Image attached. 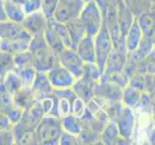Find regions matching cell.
Returning a JSON list of instances; mask_svg holds the SVG:
<instances>
[{
    "label": "cell",
    "mask_w": 155,
    "mask_h": 145,
    "mask_svg": "<svg viewBox=\"0 0 155 145\" xmlns=\"http://www.w3.org/2000/svg\"><path fill=\"white\" fill-rule=\"evenodd\" d=\"M28 50L33 58V66L37 71L47 72L58 62L57 53L46 44L44 35L32 37Z\"/></svg>",
    "instance_id": "cell-1"
},
{
    "label": "cell",
    "mask_w": 155,
    "mask_h": 145,
    "mask_svg": "<svg viewBox=\"0 0 155 145\" xmlns=\"http://www.w3.org/2000/svg\"><path fill=\"white\" fill-rule=\"evenodd\" d=\"M62 132L61 118L53 115H45L36 127L38 144L58 145Z\"/></svg>",
    "instance_id": "cell-2"
},
{
    "label": "cell",
    "mask_w": 155,
    "mask_h": 145,
    "mask_svg": "<svg viewBox=\"0 0 155 145\" xmlns=\"http://www.w3.org/2000/svg\"><path fill=\"white\" fill-rule=\"evenodd\" d=\"M78 19L85 29L86 35L94 37L102 26V16L94 0L86 2L78 16Z\"/></svg>",
    "instance_id": "cell-3"
},
{
    "label": "cell",
    "mask_w": 155,
    "mask_h": 145,
    "mask_svg": "<svg viewBox=\"0 0 155 145\" xmlns=\"http://www.w3.org/2000/svg\"><path fill=\"white\" fill-rule=\"evenodd\" d=\"M94 43L95 50V64L99 68L100 72L103 73L107 58L114 47L109 31L103 25V23L97 34L94 37Z\"/></svg>",
    "instance_id": "cell-4"
},
{
    "label": "cell",
    "mask_w": 155,
    "mask_h": 145,
    "mask_svg": "<svg viewBox=\"0 0 155 145\" xmlns=\"http://www.w3.org/2000/svg\"><path fill=\"white\" fill-rule=\"evenodd\" d=\"M31 38L32 36L22 28V26L19 25V27L12 35L0 40V50L15 55L18 52L28 50Z\"/></svg>",
    "instance_id": "cell-5"
},
{
    "label": "cell",
    "mask_w": 155,
    "mask_h": 145,
    "mask_svg": "<svg viewBox=\"0 0 155 145\" xmlns=\"http://www.w3.org/2000/svg\"><path fill=\"white\" fill-rule=\"evenodd\" d=\"M127 48L125 46L124 37L114 45L113 50L109 54L102 74H111L116 73H121L124 71L127 59Z\"/></svg>",
    "instance_id": "cell-6"
},
{
    "label": "cell",
    "mask_w": 155,
    "mask_h": 145,
    "mask_svg": "<svg viewBox=\"0 0 155 145\" xmlns=\"http://www.w3.org/2000/svg\"><path fill=\"white\" fill-rule=\"evenodd\" d=\"M85 2L83 0H59L53 19L63 23H67L78 18Z\"/></svg>",
    "instance_id": "cell-7"
},
{
    "label": "cell",
    "mask_w": 155,
    "mask_h": 145,
    "mask_svg": "<svg viewBox=\"0 0 155 145\" xmlns=\"http://www.w3.org/2000/svg\"><path fill=\"white\" fill-rule=\"evenodd\" d=\"M58 62L62 66L65 67L76 79L81 78L85 63L79 57L75 50L72 48H64V50L57 53Z\"/></svg>",
    "instance_id": "cell-8"
},
{
    "label": "cell",
    "mask_w": 155,
    "mask_h": 145,
    "mask_svg": "<svg viewBox=\"0 0 155 145\" xmlns=\"http://www.w3.org/2000/svg\"><path fill=\"white\" fill-rule=\"evenodd\" d=\"M45 73L54 89L71 88L76 80V78L59 62H57Z\"/></svg>",
    "instance_id": "cell-9"
},
{
    "label": "cell",
    "mask_w": 155,
    "mask_h": 145,
    "mask_svg": "<svg viewBox=\"0 0 155 145\" xmlns=\"http://www.w3.org/2000/svg\"><path fill=\"white\" fill-rule=\"evenodd\" d=\"M121 91L120 85L101 76L94 86V96L104 101H120Z\"/></svg>",
    "instance_id": "cell-10"
},
{
    "label": "cell",
    "mask_w": 155,
    "mask_h": 145,
    "mask_svg": "<svg viewBox=\"0 0 155 145\" xmlns=\"http://www.w3.org/2000/svg\"><path fill=\"white\" fill-rule=\"evenodd\" d=\"M47 24H48V19L41 10L26 14L24 19L20 23L22 28L27 31L32 37L44 35Z\"/></svg>",
    "instance_id": "cell-11"
},
{
    "label": "cell",
    "mask_w": 155,
    "mask_h": 145,
    "mask_svg": "<svg viewBox=\"0 0 155 145\" xmlns=\"http://www.w3.org/2000/svg\"><path fill=\"white\" fill-rule=\"evenodd\" d=\"M115 123L120 136L131 142V136L133 135V130H134L136 123V118L133 109H130V107L125 105L122 106Z\"/></svg>",
    "instance_id": "cell-12"
},
{
    "label": "cell",
    "mask_w": 155,
    "mask_h": 145,
    "mask_svg": "<svg viewBox=\"0 0 155 145\" xmlns=\"http://www.w3.org/2000/svg\"><path fill=\"white\" fill-rule=\"evenodd\" d=\"M127 84L142 92L154 93V74L136 72L128 78Z\"/></svg>",
    "instance_id": "cell-13"
},
{
    "label": "cell",
    "mask_w": 155,
    "mask_h": 145,
    "mask_svg": "<svg viewBox=\"0 0 155 145\" xmlns=\"http://www.w3.org/2000/svg\"><path fill=\"white\" fill-rule=\"evenodd\" d=\"M30 87L38 101L44 98V97L53 93V91H54V88H53L46 73L40 71H37L36 76L33 81H32Z\"/></svg>",
    "instance_id": "cell-14"
},
{
    "label": "cell",
    "mask_w": 155,
    "mask_h": 145,
    "mask_svg": "<svg viewBox=\"0 0 155 145\" xmlns=\"http://www.w3.org/2000/svg\"><path fill=\"white\" fill-rule=\"evenodd\" d=\"M98 143L114 145V144H129L131 142L120 136L119 130H117V125L114 121H109L104 126V128L100 133L98 137Z\"/></svg>",
    "instance_id": "cell-15"
},
{
    "label": "cell",
    "mask_w": 155,
    "mask_h": 145,
    "mask_svg": "<svg viewBox=\"0 0 155 145\" xmlns=\"http://www.w3.org/2000/svg\"><path fill=\"white\" fill-rule=\"evenodd\" d=\"M75 51L84 63H95V50L94 37L86 35L78 43Z\"/></svg>",
    "instance_id": "cell-16"
},
{
    "label": "cell",
    "mask_w": 155,
    "mask_h": 145,
    "mask_svg": "<svg viewBox=\"0 0 155 145\" xmlns=\"http://www.w3.org/2000/svg\"><path fill=\"white\" fill-rule=\"evenodd\" d=\"M13 102L15 106L24 111L36 104L38 100L30 86H23L13 95Z\"/></svg>",
    "instance_id": "cell-17"
},
{
    "label": "cell",
    "mask_w": 155,
    "mask_h": 145,
    "mask_svg": "<svg viewBox=\"0 0 155 145\" xmlns=\"http://www.w3.org/2000/svg\"><path fill=\"white\" fill-rule=\"evenodd\" d=\"M4 15L6 20L20 24L25 18V12L22 5L12 0H4Z\"/></svg>",
    "instance_id": "cell-18"
},
{
    "label": "cell",
    "mask_w": 155,
    "mask_h": 145,
    "mask_svg": "<svg viewBox=\"0 0 155 145\" xmlns=\"http://www.w3.org/2000/svg\"><path fill=\"white\" fill-rule=\"evenodd\" d=\"M143 38V33L142 30L140 28V26L138 24V21L136 18L133 19L131 25L128 28L126 34L124 36V41H125V46L127 48V51H134L136 50L139 45H140V42Z\"/></svg>",
    "instance_id": "cell-19"
},
{
    "label": "cell",
    "mask_w": 155,
    "mask_h": 145,
    "mask_svg": "<svg viewBox=\"0 0 155 145\" xmlns=\"http://www.w3.org/2000/svg\"><path fill=\"white\" fill-rule=\"evenodd\" d=\"M135 18L142 30L143 36L148 37V38H154V8L146 11Z\"/></svg>",
    "instance_id": "cell-20"
},
{
    "label": "cell",
    "mask_w": 155,
    "mask_h": 145,
    "mask_svg": "<svg viewBox=\"0 0 155 145\" xmlns=\"http://www.w3.org/2000/svg\"><path fill=\"white\" fill-rule=\"evenodd\" d=\"M44 116H45L44 110H42L39 102H37L36 104L29 107L28 109H26L22 112L20 120L23 121L30 128L36 129V127L38 126V124Z\"/></svg>",
    "instance_id": "cell-21"
},
{
    "label": "cell",
    "mask_w": 155,
    "mask_h": 145,
    "mask_svg": "<svg viewBox=\"0 0 155 145\" xmlns=\"http://www.w3.org/2000/svg\"><path fill=\"white\" fill-rule=\"evenodd\" d=\"M94 83L80 78L75 80L71 89L76 97L83 100L85 103H87L94 97Z\"/></svg>",
    "instance_id": "cell-22"
},
{
    "label": "cell",
    "mask_w": 155,
    "mask_h": 145,
    "mask_svg": "<svg viewBox=\"0 0 155 145\" xmlns=\"http://www.w3.org/2000/svg\"><path fill=\"white\" fill-rule=\"evenodd\" d=\"M142 93H143L142 91L127 84L126 86L122 88L121 91V98H120L121 104L133 109H137L139 103H140Z\"/></svg>",
    "instance_id": "cell-23"
},
{
    "label": "cell",
    "mask_w": 155,
    "mask_h": 145,
    "mask_svg": "<svg viewBox=\"0 0 155 145\" xmlns=\"http://www.w3.org/2000/svg\"><path fill=\"white\" fill-rule=\"evenodd\" d=\"M66 25H67L68 34L72 43V47H73V50H75L78 43L86 36V32H85V29L82 26L81 22L79 21L78 18L68 21V22L66 23Z\"/></svg>",
    "instance_id": "cell-24"
},
{
    "label": "cell",
    "mask_w": 155,
    "mask_h": 145,
    "mask_svg": "<svg viewBox=\"0 0 155 145\" xmlns=\"http://www.w3.org/2000/svg\"><path fill=\"white\" fill-rule=\"evenodd\" d=\"M44 38L46 42V44L49 46V47L53 51L56 53L61 52L64 48H66L64 46L61 38L57 34V32L53 29L52 26L48 23L46 26V28L44 32Z\"/></svg>",
    "instance_id": "cell-25"
},
{
    "label": "cell",
    "mask_w": 155,
    "mask_h": 145,
    "mask_svg": "<svg viewBox=\"0 0 155 145\" xmlns=\"http://www.w3.org/2000/svg\"><path fill=\"white\" fill-rule=\"evenodd\" d=\"M61 122L64 131L77 136H79V133H81L82 125H83L82 118L74 115L73 113H71L61 118Z\"/></svg>",
    "instance_id": "cell-26"
},
{
    "label": "cell",
    "mask_w": 155,
    "mask_h": 145,
    "mask_svg": "<svg viewBox=\"0 0 155 145\" xmlns=\"http://www.w3.org/2000/svg\"><path fill=\"white\" fill-rule=\"evenodd\" d=\"M2 84L4 85L5 89L12 96L15 93H17L23 86H25L21 78L14 71L9 72L8 74H5V77L2 79Z\"/></svg>",
    "instance_id": "cell-27"
},
{
    "label": "cell",
    "mask_w": 155,
    "mask_h": 145,
    "mask_svg": "<svg viewBox=\"0 0 155 145\" xmlns=\"http://www.w3.org/2000/svg\"><path fill=\"white\" fill-rule=\"evenodd\" d=\"M45 115H53L58 117V97L53 91V93L47 95L38 101Z\"/></svg>",
    "instance_id": "cell-28"
},
{
    "label": "cell",
    "mask_w": 155,
    "mask_h": 145,
    "mask_svg": "<svg viewBox=\"0 0 155 145\" xmlns=\"http://www.w3.org/2000/svg\"><path fill=\"white\" fill-rule=\"evenodd\" d=\"M13 71L21 78L25 86H30L37 73V70L32 64L22 66H15Z\"/></svg>",
    "instance_id": "cell-29"
},
{
    "label": "cell",
    "mask_w": 155,
    "mask_h": 145,
    "mask_svg": "<svg viewBox=\"0 0 155 145\" xmlns=\"http://www.w3.org/2000/svg\"><path fill=\"white\" fill-rule=\"evenodd\" d=\"M48 23L52 26L53 29H54L57 32V34L61 38V40L63 42L64 46H65V47L66 48H72V50H73L72 43H71V37H69V34H68V31L66 23H63V22H60V21H57L53 18L48 19Z\"/></svg>",
    "instance_id": "cell-30"
},
{
    "label": "cell",
    "mask_w": 155,
    "mask_h": 145,
    "mask_svg": "<svg viewBox=\"0 0 155 145\" xmlns=\"http://www.w3.org/2000/svg\"><path fill=\"white\" fill-rule=\"evenodd\" d=\"M15 68L14 54L0 50V77L3 78L9 72H12Z\"/></svg>",
    "instance_id": "cell-31"
},
{
    "label": "cell",
    "mask_w": 155,
    "mask_h": 145,
    "mask_svg": "<svg viewBox=\"0 0 155 145\" xmlns=\"http://www.w3.org/2000/svg\"><path fill=\"white\" fill-rule=\"evenodd\" d=\"M101 74H102V73L100 72L99 68L95 63H85L84 71L81 78L95 84L99 80Z\"/></svg>",
    "instance_id": "cell-32"
},
{
    "label": "cell",
    "mask_w": 155,
    "mask_h": 145,
    "mask_svg": "<svg viewBox=\"0 0 155 145\" xmlns=\"http://www.w3.org/2000/svg\"><path fill=\"white\" fill-rule=\"evenodd\" d=\"M15 106L13 96L5 89L2 82L0 83V112L6 114L7 112Z\"/></svg>",
    "instance_id": "cell-33"
},
{
    "label": "cell",
    "mask_w": 155,
    "mask_h": 145,
    "mask_svg": "<svg viewBox=\"0 0 155 145\" xmlns=\"http://www.w3.org/2000/svg\"><path fill=\"white\" fill-rule=\"evenodd\" d=\"M153 107H154V93L143 92L140 103H139L137 109H139L141 111L147 112V113H151Z\"/></svg>",
    "instance_id": "cell-34"
},
{
    "label": "cell",
    "mask_w": 155,
    "mask_h": 145,
    "mask_svg": "<svg viewBox=\"0 0 155 145\" xmlns=\"http://www.w3.org/2000/svg\"><path fill=\"white\" fill-rule=\"evenodd\" d=\"M18 23L11 22L9 20H0V40L12 35L19 27Z\"/></svg>",
    "instance_id": "cell-35"
},
{
    "label": "cell",
    "mask_w": 155,
    "mask_h": 145,
    "mask_svg": "<svg viewBox=\"0 0 155 145\" xmlns=\"http://www.w3.org/2000/svg\"><path fill=\"white\" fill-rule=\"evenodd\" d=\"M59 0H41V11L47 19H52Z\"/></svg>",
    "instance_id": "cell-36"
},
{
    "label": "cell",
    "mask_w": 155,
    "mask_h": 145,
    "mask_svg": "<svg viewBox=\"0 0 155 145\" xmlns=\"http://www.w3.org/2000/svg\"><path fill=\"white\" fill-rule=\"evenodd\" d=\"M59 144H61V145H78V144H82V143H81V139H80L79 136L73 135V133H71L63 130L60 139H59Z\"/></svg>",
    "instance_id": "cell-37"
},
{
    "label": "cell",
    "mask_w": 155,
    "mask_h": 145,
    "mask_svg": "<svg viewBox=\"0 0 155 145\" xmlns=\"http://www.w3.org/2000/svg\"><path fill=\"white\" fill-rule=\"evenodd\" d=\"M14 60H15V66H22V65H28V64H32L33 65V58H32V55L28 50L15 54Z\"/></svg>",
    "instance_id": "cell-38"
},
{
    "label": "cell",
    "mask_w": 155,
    "mask_h": 145,
    "mask_svg": "<svg viewBox=\"0 0 155 145\" xmlns=\"http://www.w3.org/2000/svg\"><path fill=\"white\" fill-rule=\"evenodd\" d=\"M87 110V106H86V103L81 100L78 97H76L73 101L72 104V111L71 113H73L74 115H76L80 118H82L84 116V114L86 113Z\"/></svg>",
    "instance_id": "cell-39"
},
{
    "label": "cell",
    "mask_w": 155,
    "mask_h": 145,
    "mask_svg": "<svg viewBox=\"0 0 155 145\" xmlns=\"http://www.w3.org/2000/svg\"><path fill=\"white\" fill-rule=\"evenodd\" d=\"M15 144V137L12 129L0 131V145H13Z\"/></svg>",
    "instance_id": "cell-40"
},
{
    "label": "cell",
    "mask_w": 155,
    "mask_h": 145,
    "mask_svg": "<svg viewBox=\"0 0 155 145\" xmlns=\"http://www.w3.org/2000/svg\"><path fill=\"white\" fill-rule=\"evenodd\" d=\"M13 124L10 122L8 117L5 115L2 112H0V131L1 130H9L12 129Z\"/></svg>",
    "instance_id": "cell-41"
},
{
    "label": "cell",
    "mask_w": 155,
    "mask_h": 145,
    "mask_svg": "<svg viewBox=\"0 0 155 145\" xmlns=\"http://www.w3.org/2000/svg\"><path fill=\"white\" fill-rule=\"evenodd\" d=\"M0 20H6L4 15V0H0Z\"/></svg>",
    "instance_id": "cell-42"
},
{
    "label": "cell",
    "mask_w": 155,
    "mask_h": 145,
    "mask_svg": "<svg viewBox=\"0 0 155 145\" xmlns=\"http://www.w3.org/2000/svg\"><path fill=\"white\" fill-rule=\"evenodd\" d=\"M12 1H14V2H15V3H18V4H20V5H23L26 0H12Z\"/></svg>",
    "instance_id": "cell-43"
},
{
    "label": "cell",
    "mask_w": 155,
    "mask_h": 145,
    "mask_svg": "<svg viewBox=\"0 0 155 145\" xmlns=\"http://www.w3.org/2000/svg\"><path fill=\"white\" fill-rule=\"evenodd\" d=\"M83 1L86 3V2H89V1H91V0H83Z\"/></svg>",
    "instance_id": "cell-44"
},
{
    "label": "cell",
    "mask_w": 155,
    "mask_h": 145,
    "mask_svg": "<svg viewBox=\"0 0 155 145\" xmlns=\"http://www.w3.org/2000/svg\"><path fill=\"white\" fill-rule=\"evenodd\" d=\"M1 82H2V78L0 77V83H1Z\"/></svg>",
    "instance_id": "cell-45"
},
{
    "label": "cell",
    "mask_w": 155,
    "mask_h": 145,
    "mask_svg": "<svg viewBox=\"0 0 155 145\" xmlns=\"http://www.w3.org/2000/svg\"><path fill=\"white\" fill-rule=\"evenodd\" d=\"M151 1H153V2H154V0H151Z\"/></svg>",
    "instance_id": "cell-46"
}]
</instances>
